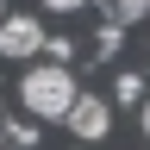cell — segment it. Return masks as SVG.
<instances>
[{"label": "cell", "mask_w": 150, "mask_h": 150, "mask_svg": "<svg viewBox=\"0 0 150 150\" xmlns=\"http://www.w3.org/2000/svg\"><path fill=\"white\" fill-rule=\"evenodd\" d=\"M75 94H81V88H75V75L69 69H31L25 75V88H19V100H25V112H31V119H69V106H75Z\"/></svg>", "instance_id": "cell-1"}, {"label": "cell", "mask_w": 150, "mask_h": 150, "mask_svg": "<svg viewBox=\"0 0 150 150\" xmlns=\"http://www.w3.org/2000/svg\"><path fill=\"white\" fill-rule=\"evenodd\" d=\"M44 50V25H38L31 13H6L0 19V56H13V63H25V56Z\"/></svg>", "instance_id": "cell-2"}, {"label": "cell", "mask_w": 150, "mask_h": 150, "mask_svg": "<svg viewBox=\"0 0 150 150\" xmlns=\"http://www.w3.org/2000/svg\"><path fill=\"white\" fill-rule=\"evenodd\" d=\"M69 131H75V138H106V131H112V106L100 100V94H75V106H69Z\"/></svg>", "instance_id": "cell-3"}, {"label": "cell", "mask_w": 150, "mask_h": 150, "mask_svg": "<svg viewBox=\"0 0 150 150\" xmlns=\"http://www.w3.org/2000/svg\"><path fill=\"white\" fill-rule=\"evenodd\" d=\"M100 13L112 25H131V19H150V0H100Z\"/></svg>", "instance_id": "cell-4"}, {"label": "cell", "mask_w": 150, "mask_h": 150, "mask_svg": "<svg viewBox=\"0 0 150 150\" xmlns=\"http://www.w3.org/2000/svg\"><path fill=\"white\" fill-rule=\"evenodd\" d=\"M112 94H119V100H144V81H138V75H131V69H125V75H119V81H112Z\"/></svg>", "instance_id": "cell-5"}, {"label": "cell", "mask_w": 150, "mask_h": 150, "mask_svg": "<svg viewBox=\"0 0 150 150\" xmlns=\"http://www.w3.org/2000/svg\"><path fill=\"white\" fill-rule=\"evenodd\" d=\"M50 13H75V6H88V0H44Z\"/></svg>", "instance_id": "cell-6"}, {"label": "cell", "mask_w": 150, "mask_h": 150, "mask_svg": "<svg viewBox=\"0 0 150 150\" xmlns=\"http://www.w3.org/2000/svg\"><path fill=\"white\" fill-rule=\"evenodd\" d=\"M144 138H150V100H144Z\"/></svg>", "instance_id": "cell-7"}, {"label": "cell", "mask_w": 150, "mask_h": 150, "mask_svg": "<svg viewBox=\"0 0 150 150\" xmlns=\"http://www.w3.org/2000/svg\"><path fill=\"white\" fill-rule=\"evenodd\" d=\"M6 150H31V144H6Z\"/></svg>", "instance_id": "cell-8"}, {"label": "cell", "mask_w": 150, "mask_h": 150, "mask_svg": "<svg viewBox=\"0 0 150 150\" xmlns=\"http://www.w3.org/2000/svg\"><path fill=\"white\" fill-rule=\"evenodd\" d=\"M0 119H6V112H0Z\"/></svg>", "instance_id": "cell-9"}, {"label": "cell", "mask_w": 150, "mask_h": 150, "mask_svg": "<svg viewBox=\"0 0 150 150\" xmlns=\"http://www.w3.org/2000/svg\"><path fill=\"white\" fill-rule=\"evenodd\" d=\"M0 6H6V0H0Z\"/></svg>", "instance_id": "cell-10"}]
</instances>
